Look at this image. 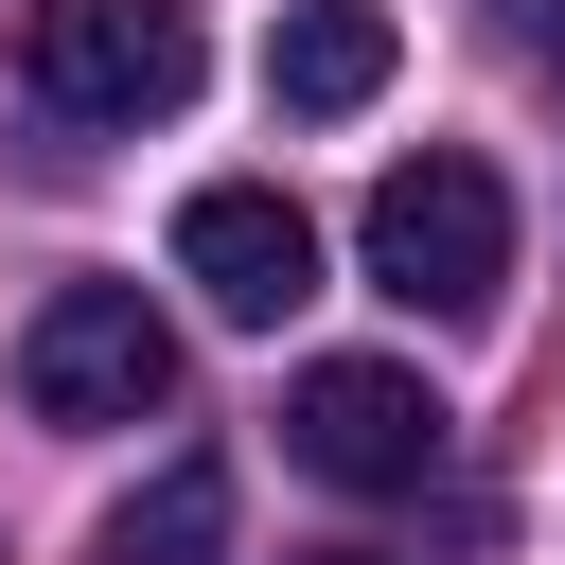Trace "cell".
<instances>
[{"label": "cell", "instance_id": "1", "mask_svg": "<svg viewBox=\"0 0 565 565\" xmlns=\"http://www.w3.org/2000/svg\"><path fill=\"white\" fill-rule=\"evenodd\" d=\"M353 247H371V282L406 300V318H494V282H512V194H494V159H388L371 177V212H353Z\"/></svg>", "mask_w": 565, "mask_h": 565}, {"label": "cell", "instance_id": "2", "mask_svg": "<svg viewBox=\"0 0 565 565\" xmlns=\"http://www.w3.org/2000/svg\"><path fill=\"white\" fill-rule=\"evenodd\" d=\"M18 71H35L53 124H177L194 71H212V35H194V0H35Z\"/></svg>", "mask_w": 565, "mask_h": 565}, {"label": "cell", "instance_id": "3", "mask_svg": "<svg viewBox=\"0 0 565 565\" xmlns=\"http://www.w3.org/2000/svg\"><path fill=\"white\" fill-rule=\"evenodd\" d=\"M18 406L35 424H141V406H177V318L141 282H53L35 335H18Z\"/></svg>", "mask_w": 565, "mask_h": 565}, {"label": "cell", "instance_id": "4", "mask_svg": "<svg viewBox=\"0 0 565 565\" xmlns=\"http://www.w3.org/2000/svg\"><path fill=\"white\" fill-rule=\"evenodd\" d=\"M282 459L335 477V494H424V477H441V388H424L406 353H318V371L282 388Z\"/></svg>", "mask_w": 565, "mask_h": 565}, {"label": "cell", "instance_id": "5", "mask_svg": "<svg viewBox=\"0 0 565 565\" xmlns=\"http://www.w3.org/2000/svg\"><path fill=\"white\" fill-rule=\"evenodd\" d=\"M177 282H194L212 318L282 335V318L318 300V212H300V194H265V177H212V194L177 212Z\"/></svg>", "mask_w": 565, "mask_h": 565}, {"label": "cell", "instance_id": "6", "mask_svg": "<svg viewBox=\"0 0 565 565\" xmlns=\"http://www.w3.org/2000/svg\"><path fill=\"white\" fill-rule=\"evenodd\" d=\"M388 53H406V35H388L371 0H300V18L265 35V106H282V124H353V106L388 88Z\"/></svg>", "mask_w": 565, "mask_h": 565}, {"label": "cell", "instance_id": "7", "mask_svg": "<svg viewBox=\"0 0 565 565\" xmlns=\"http://www.w3.org/2000/svg\"><path fill=\"white\" fill-rule=\"evenodd\" d=\"M106 565H230V459H159L106 512Z\"/></svg>", "mask_w": 565, "mask_h": 565}, {"label": "cell", "instance_id": "8", "mask_svg": "<svg viewBox=\"0 0 565 565\" xmlns=\"http://www.w3.org/2000/svg\"><path fill=\"white\" fill-rule=\"evenodd\" d=\"M318 565H371V547H318Z\"/></svg>", "mask_w": 565, "mask_h": 565}]
</instances>
